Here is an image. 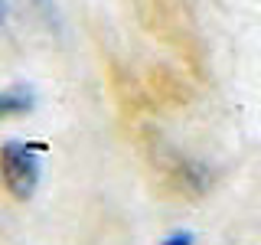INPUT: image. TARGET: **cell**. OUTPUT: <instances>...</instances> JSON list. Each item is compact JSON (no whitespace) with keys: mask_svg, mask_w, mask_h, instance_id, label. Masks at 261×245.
<instances>
[{"mask_svg":"<svg viewBox=\"0 0 261 245\" xmlns=\"http://www.w3.org/2000/svg\"><path fill=\"white\" fill-rule=\"evenodd\" d=\"M0 183L13 200H30L39 186V160L33 144L7 141L0 147Z\"/></svg>","mask_w":261,"mask_h":245,"instance_id":"cell-1","label":"cell"},{"mask_svg":"<svg viewBox=\"0 0 261 245\" xmlns=\"http://www.w3.org/2000/svg\"><path fill=\"white\" fill-rule=\"evenodd\" d=\"M33 108V88L13 85L0 88V118H13V114H27Z\"/></svg>","mask_w":261,"mask_h":245,"instance_id":"cell-2","label":"cell"},{"mask_svg":"<svg viewBox=\"0 0 261 245\" xmlns=\"http://www.w3.org/2000/svg\"><path fill=\"white\" fill-rule=\"evenodd\" d=\"M163 245H193V235L190 232H176V235H170Z\"/></svg>","mask_w":261,"mask_h":245,"instance_id":"cell-3","label":"cell"},{"mask_svg":"<svg viewBox=\"0 0 261 245\" xmlns=\"http://www.w3.org/2000/svg\"><path fill=\"white\" fill-rule=\"evenodd\" d=\"M4 16H7V4L0 0V23H4Z\"/></svg>","mask_w":261,"mask_h":245,"instance_id":"cell-4","label":"cell"}]
</instances>
